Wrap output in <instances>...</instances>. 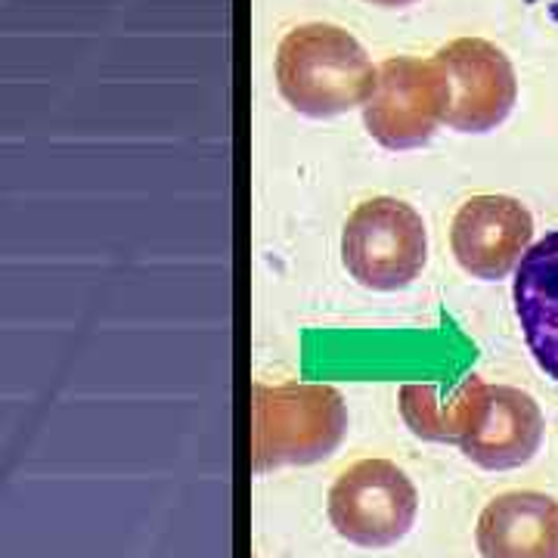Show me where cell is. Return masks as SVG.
Returning <instances> with one entry per match:
<instances>
[{"label": "cell", "mask_w": 558, "mask_h": 558, "mask_svg": "<svg viewBox=\"0 0 558 558\" xmlns=\"http://www.w3.org/2000/svg\"><path fill=\"white\" fill-rule=\"evenodd\" d=\"M369 3H376V7H410L416 0H369Z\"/></svg>", "instance_id": "7c38bea8"}, {"label": "cell", "mask_w": 558, "mask_h": 558, "mask_svg": "<svg viewBox=\"0 0 558 558\" xmlns=\"http://www.w3.org/2000/svg\"><path fill=\"white\" fill-rule=\"evenodd\" d=\"M418 494L388 459H360L329 490V521L354 546L385 549L410 534Z\"/></svg>", "instance_id": "277c9868"}, {"label": "cell", "mask_w": 558, "mask_h": 558, "mask_svg": "<svg viewBox=\"0 0 558 558\" xmlns=\"http://www.w3.org/2000/svg\"><path fill=\"white\" fill-rule=\"evenodd\" d=\"M450 87L438 60L395 57L381 62L379 81L369 102L363 106V121L373 140L385 149H418L435 137L438 124L447 121Z\"/></svg>", "instance_id": "5b68a950"}, {"label": "cell", "mask_w": 558, "mask_h": 558, "mask_svg": "<svg viewBox=\"0 0 558 558\" xmlns=\"http://www.w3.org/2000/svg\"><path fill=\"white\" fill-rule=\"evenodd\" d=\"M475 539L484 558H558V502L537 490L502 494L481 512Z\"/></svg>", "instance_id": "ba28073f"}, {"label": "cell", "mask_w": 558, "mask_h": 558, "mask_svg": "<svg viewBox=\"0 0 558 558\" xmlns=\"http://www.w3.org/2000/svg\"><path fill=\"white\" fill-rule=\"evenodd\" d=\"M348 432V407L336 388L289 381L252 388V469L311 465L332 457Z\"/></svg>", "instance_id": "7a4b0ae2"}, {"label": "cell", "mask_w": 558, "mask_h": 558, "mask_svg": "<svg viewBox=\"0 0 558 558\" xmlns=\"http://www.w3.org/2000/svg\"><path fill=\"white\" fill-rule=\"evenodd\" d=\"M341 258L348 274L366 289H407L428 260L425 223L407 202L388 196L363 202L344 223Z\"/></svg>", "instance_id": "3957f363"}, {"label": "cell", "mask_w": 558, "mask_h": 558, "mask_svg": "<svg viewBox=\"0 0 558 558\" xmlns=\"http://www.w3.org/2000/svg\"><path fill=\"white\" fill-rule=\"evenodd\" d=\"M435 60L450 87L447 128L459 134H487L509 119L519 100V81L497 44L484 38L450 40Z\"/></svg>", "instance_id": "8992f818"}, {"label": "cell", "mask_w": 558, "mask_h": 558, "mask_svg": "<svg viewBox=\"0 0 558 558\" xmlns=\"http://www.w3.org/2000/svg\"><path fill=\"white\" fill-rule=\"evenodd\" d=\"M534 240V218L519 199L475 196L453 218L450 245L459 267L475 279L509 277Z\"/></svg>", "instance_id": "52a82bcc"}, {"label": "cell", "mask_w": 558, "mask_h": 558, "mask_svg": "<svg viewBox=\"0 0 558 558\" xmlns=\"http://www.w3.org/2000/svg\"><path fill=\"white\" fill-rule=\"evenodd\" d=\"M490 385L481 376H465L444 398L438 385H403L400 388V416L425 440H453L462 444L487 413Z\"/></svg>", "instance_id": "8fae6325"}, {"label": "cell", "mask_w": 558, "mask_h": 558, "mask_svg": "<svg viewBox=\"0 0 558 558\" xmlns=\"http://www.w3.org/2000/svg\"><path fill=\"white\" fill-rule=\"evenodd\" d=\"M515 314L537 366L558 381V230L531 245L521 258Z\"/></svg>", "instance_id": "30bf717a"}, {"label": "cell", "mask_w": 558, "mask_h": 558, "mask_svg": "<svg viewBox=\"0 0 558 558\" xmlns=\"http://www.w3.org/2000/svg\"><path fill=\"white\" fill-rule=\"evenodd\" d=\"M379 69L360 40L339 25L311 22L279 40L277 87L282 100L307 119H332L366 106Z\"/></svg>", "instance_id": "6da1fadb"}, {"label": "cell", "mask_w": 558, "mask_h": 558, "mask_svg": "<svg viewBox=\"0 0 558 558\" xmlns=\"http://www.w3.org/2000/svg\"><path fill=\"white\" fill-rule=\"evenodd\" d=\"M539 444H543V413L537 400L519 388L490 385L487 413L459 447L481 469L506 472L531 462Z\"/></svg>", "instance_id": "9c48e42d"}]
</instances>
